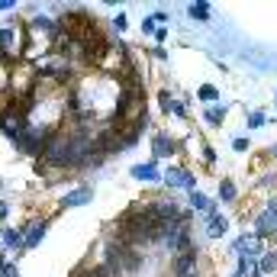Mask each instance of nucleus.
I'll return each instance as SVG.
<instances>
[{"instance_id": "16", "label": "nucleus", "mask_w": 277, "mask_h": 277, "mask_svg": "<svg viewBox=\"0 0 277 277\" xmlns=\"http://www.w3.org/2000/svg\"><path fill=\"white\" fill-rule=\"evenodd\" d=\"M200 97H203V100H213L216 91H213V87H200Z\"/></svg>"}, {"instance_id": "11", "label": "nucleus", "mask_w": 277, "mask_h": 277, "mask_svg": "<svg viewBox=\"0 0 277 277\" xmlns=\"http://www.w3.org/2000/svg\"><path fill=\"white\" fill-rule=\"evenodd\" d=\"M274 265H277V255H265V258L258 261V271L265 274V271H274Z\"/></svg>"}, {"instance_id": "10", "label": "nucleus", "mask_w": 277, "mask_h": 277, "mask_svg": "<svg viewBox=\"0 0 277 277\" xmlns=\"http://www.w3.org/2000/svg\"><path fill=\"white\" fill-rule=\"evenodd\" d=\"M239 252H245V255H258V239H245V242H239Z\"/></svg>"}, {"instance_id": "1", "label": "nucleus", "mask_w": 277, "mask_h": 277, "mask_svg": "<svg viewBox=\"0 0 277 277\" xmlns=\"http://www.w3.org/2000/svg\"><path fill=\"white\" fill-rule=\"evenodd\" d=\"M0 129H3L10 139H19V136H23V119L13 116V113H10V116H0Z\"/></svg>"}, {"instance_id": "9", "label": "nucleus", "mask_w": 277, "mask_h": 277, "mask_svg": "<svg viewBox=\"0 0 277 277\" xmlns=\"http://www.w3.org/2000/svg\"><path fill=\"white\" fill-rule=\"evenodd\" d=\"M226 232V219H222V216H213V219H209V235H222Z\"/></svg>"}, {"instance_id": "20", "label": "nucleus", "mask_w": 277, "mask_h": 277, "mask_svg": "<svg viewBox=\"0 0 277 277\" xmlns=\"http://www.w3.org/2000/svg\"><path fill=\"white\" fill-rule=\"evenodd\" d=\"M271 155H274V158H277V145H274V148H271Z\"/></svg>"}, {"instance_id": "18", "label": "nucleus", "mask_w": 277, "mask_h": 277, "mask_svg": "<svg viewBox=\"0 0 277 277\" xmlns=\"http://www.w3.org/2000/svg\"><path fill=\"white\" fill-rule=\"evenodd\" d=\"M6 213V203H0V216H3Z\"/></svg>"}, {"instance_id": "7", "label": "nucleus", "mask_w": 277, "mask_h": 277, "mask_svg": "<svg viewBox=\"0 0 277 277\" xmlns=\"http://www.w3.org/2000/svg\"><path fill=\"white\" fill-rule=\"evenodd\" d=\"M45 226H49V222H45V219L39 222V226H32V229H29V235H26V242H23V245H29V248H32V245H39V239H42V235H45Z\"/></svg>"}, {"instance_id": "5", "label": "nucleus", "mask_w": 277, "mask_h": 277, "mask_svg": "<svg viewBox=\"0 0 277 277\" xmlns=\"http://www.w3.org/2000/svg\"><path fill=\"white\" fill-rule=\"evenodd\" d=\"M87 200H91V190L81 187V190H74V193H68V197L62 200V206H81V203H87Z\"/></svg>"}, {"instance_id": "13", "label": "nucleus", "mask_w": 277, "mask_h": 277, "mask_svg": "<svg viewBox=\"0 0 277 277\" xmlns=\"http://www.w3.org/2000/svg\"><path fill=\"white\" fill-rule=\"evenodd\" d=\"M190 16L206 19V16H209V6H206V3H193V6H190Z\"/></svg>"}, {"instance_id": "8", "label": "nucleus", "mask_w": 277, "mask_h": 277, "mask_svg": "<svg viewBox=\"0 0 277 277\" xmlns=\"http://www.w3.org/2000/svg\"><path fill=\"white\" fill-rule=\"evenodd\" d=\"M174 152V142L168 139V136H158L155 139V155H171Z\"/></svg>"}, {"instance_id": "4", "label": "nucleus", "mask_w": 277, "mask_h": 277, "mask_svg": "<svg viewBox=\"0 0 277 277\" xmlns=\"http://www.w3.org/2000/svg\"><path fill=\"white\" fill-rule=\"evenodd\" d=\"M132 178L136 181H158V168L155 165H136L132 168Z\"/></svg>"}, {"instance_id": "2", "label": "nucleus", "mask_w": 277, "mask_h": 277, "mask_svg": "<svg viewBox=\"0 0 277 277\" xmlns=\"http://www.w3.org/2000/svg\"><path fill=\"white\" fill-rule=\"evenodd\" d=\"M165 178H168V184H174V187H187V190H190V187H193V174L181 171V168H174V171H168Z\"/></svg>"}, {"instance_id": "3", "label": "nucleus", "mask_w": 277, "mask_h": 277, "mask_svg": "<svg viewBox=\"0 0 277 277\" xmlns=\"http://www.w3.org/2000/svg\"><path fill=\"white\" fill-rule=\"evenodd\" d=\"M174 274L178 277H193V255H181L174 261Z\"/></svg>"}, {"instance_id": "12", "label": "nucleus", "mask_w": 277, "mask_h": 277, "mask_svg": "<svg viewBox=\"0 0 277 277\" xmlns=\"http://www.w3.org/2000/svg\"><path fill=\"white\" fill-rule=\"evenodd\" d=\"M3 245H10V248L19 245V232H16V229H6V232H3Z\"/></svg>"}, {"instance_id": "6", "label": "nucleus", "mask_w": 277, "mask_h": 277, "mask_svg": "<svg viewBox=\"0 0 277 277\" xmlns=\"http://www.w3.org/2000/svg\"><path fill=\"white\" fill-rule=\"evenodd\" d=\"M74 277H113V274H110L106 265H97V268H81V271H74Z\"/></svg>"}, {"instance_id": "17", "label": "nucleus", "mask_w": 277, "mask_h": 277, "mask_svg": "<svg viewBox=\"0 0 277 277\" xmlns=\"http://www.w3.org/2000/svg\"><path fill=\"white\" fill-rule=\"evenodd\" d=\"M206 119H209V123H219V119H222V110H209Z\"/></svg>"}, {"instance_id": "15", "label": "nucleus", "mask_w": 277, "mask_h": 277, "mask_svg": "<svg viewBox=\"0 0 277 277\" xmlns=\"http://www.w3.org/2000/svg\"><path fill=\"white\" fill-rule=\"evenodd\" d=\"M190 203L197 206V209H206V206H209V200L203 197V193H190Z\"/></svg>"}, {"instance_id": "19", "label": "nucleus", "mask_w": 277, "mask_h": 277, "mask_svg": "<svg viewBox=\"0 0 277 277\" xmlns=\"http://www.w3.org/2000/svg\"><path fill=\"white\" fill-rule=\"evenodd\" d=\"M3 268H6V265H3V255H0V271H3Z\"/></svg>"}, {"instance_id": "14", "label": "nucleus", "mask_w": 277, "mask_h": 277, "mask_svg": "<svg viewBox=\"0 0 277 277\" xmlns=\"http://www.w3.org/2000/svg\"><path fill=\"white\" fill-rule=\"evenodd\" d=\"M219 193H222V200H232V197H235V187H232V181H222Z\"/></svg>"}]
</instances>
